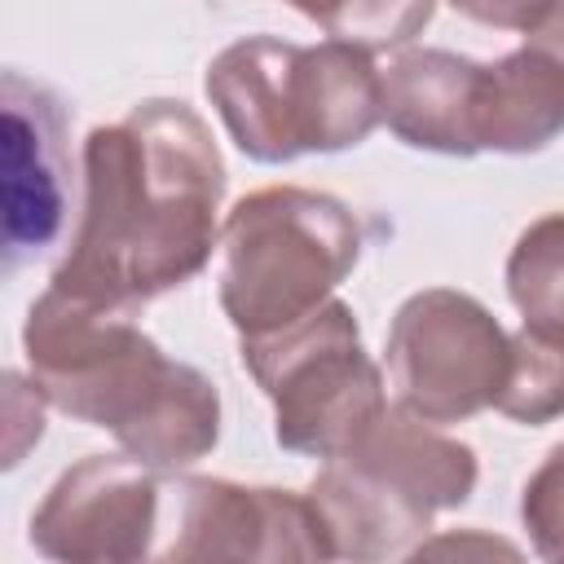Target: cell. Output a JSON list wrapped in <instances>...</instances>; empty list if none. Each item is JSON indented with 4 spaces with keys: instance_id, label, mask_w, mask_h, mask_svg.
<instances>
[{
    "instance_id": "cell-15",
    "label": "cell",
    "mask_w": 564,
    "mask_h": 564,
    "mask_svg": "<svg viewBox=\"0 0 564 564\" xmlns=\"http://www.w3.org/2000/svg\"><path fill=\"white\" fill-rule=\"evenodd\" d=\"M308 22H317L330 40L357 44L366 53L405 48L436 13V0H282Z\"/></svg>"
},
{
    "instance_id": "cell-5",
    "label": "cell",
    "mask_w": 564,
    "mask_h": 564,
    "mask_svg": "<svg viewBox=\"0 0 564 564\" xmlns=\"http://www.w3.org/2000/svg\"><path fill=\"white\" fill-rule=\"evenodd\" d=\"M242 366L273 401V436L291 454L335 458L388 410L357 313L335 295L286 330L242 339Z\"/></svg>"
},
{
    "instance_id": "cell-10",
    "label": "cell",
    "mask_w": 564,
    "mask_h": 564,
    "mask_svg": "<svg viewBox=\"0 0 564 564\" xmlns=\"http://www.w3.org/2000/svg\"><path fill=\"white\" fill-rule=\"evenodd\" d=\"M300 48L278 35H247L220 48L203 75L234 145L256 163H291L304 154L300 137Z\"/></svg>"
},
{
    "instance_id": "cell-8",
    "label": "cell",
    "mask_w": 564,
    "mask_h": 564,
    "mask_svg": "<svg viewBox=\"0 0 564 564\" xmlns=\"http://www.w3.org/2000/svg\"><path fill=\"white\" fill-rule=\"evenodd\" d=\"M159 560H330L308 494L185 476L172 485V529Z\"/></svg>"
},
{
    "instance_id": "cell-1",
    "label": "cell",
    "mask_w": 564,
    "mask_h": 564,
    "mask_svg": "<svg viewBox=\"0 0 564 564\" xmlns=\"http://www.w3.org/2000/svg\"><path fill=\"white\" fill-rule=\"evenodd\" d=\"M225 159L212 128L176 97L137 101L84 137V203L48 286L137 313L185 286L220 242Z\"/></svg>"
},
{
    "instance_id": "cell-19",
    "label": "cell",
    "mask_w": 564,
    "mask_h": 564,
    "mask_svg": "<svg viewBox=\"0 0 564 564\" xmlns=\"http://www.w3.org/2000/svg\"><path fill=\"white\" fill-rule=\"evenodd\" d=\"M524 40H529L533 48L551 53V57L564 66V0H551V4L542 9V18L524 31Z\"/></svg>"
},
{
    "instance_id": "cell-3",
    "label": "cell",
    "mask_w": 564,
    "mask_h": 564,
    "mask_svg": "<svg viewBox=\"0 0 564 564\" xmlns=\"http://www.w3.org/2000/svg\"><path fill=\"white\" fill-rule=\"evenodd\" d=\"M476 449L436 423L388 405L348 449L326 458L308 485L330 560L414 555L432 520L476 489Z\"/></svg>"
},
{
    "instance_id": "cell-16",
    "label": "cell",
    "mask_w": 564,
    "mask_h": 564,
    "mask_svg": "<svg viewBox=\"0 0 564 564\" xmlns=\"http://www.w3.org/2000/svg\"><path fill=\"white\" fill-rule=\"evenodd\" d=\"M516 423H551L564 414V344L520 326L511 335V370L494 401Z\"/></svg>"
},
{
    "instance_id": "cell-13",
    "label": "cell",
    "mask_w": 564,
    "mask_h": 564,
    "mask_svg": "<svg viewBox=\"0 0 564 564\" xmlns=\"http://www.w3.org/2000/svg\"><path fill=\"white\" fill-rule=\"evenodd\" d=\"M564 132V66L529 40L485 62L476 97V141L498 154L546 150Z\"/></svg>"
},
{
    "instance_id": "cell-6",
    "label": "cell",
    "mask_w": 564,
    "mask_h": 564,
    "mask_svg": "<svg viewBox=\"0 0 564 564\" xmlns=\"http://www.w3.org/2000/svg\"><path fill=\"white\" fill-rule=\"evenodd\" d=\"M388 379L397 405L427 423H463L489 410L511 370V335L467 291H414L388 326Z\"/></svg>"
},
{
    "instance_id": "cell-14",
    "label": "cell",
    "mask_w": 564,
    "mask_h": 564,
    "mask_svg": "<svg viewBox=\"0 0 564 564\" xmlns=\"http://www.w3.org/2000/svg\"><path fill=\"white\" fill-rule=\"evenodd\" d=\"M507 295L520 326L564 344V212H546L520 229L507 256Z\"/></svg>"
},
{
    "instance_id": "cell-11",
    "label": "cell",
    "mask_w": 564,
    "mask_h": 564,
    "mask_svg": "<svg viewBox=\"0 0 564 564\" xmlns=\"http://www.w3.org/2000/svg\"><path fill=\"white\" fill-rule=\"evenodd\" d=\"M485 62L449 48H401L383 70V123L397 141L432 154H480L476 97Z\"/></svg>"
},
{
    "instance_id": "cell-17",
    "label": "cell",
    "mask_w": 564,
    "mask_h": 564,
    "mask_svg": "<svg viewBox=\"0 0 564 564\" xmlns=\"http://www.w3.org/2000/svg\"><path fill=\"white\" fill-rule=\"evenodd\" d=\"M520 520L542 560L564 564V441L546 449L538 471L520 489Z\"/></svg>"
},
{
    "instance_id": "cell-7",
    "label": "cell",
    "mask_w": 564,
    "mask_h": 564,
    "mask_svg": "<svg viewBox=\"0 0 564 564\" xmlns=\"http://www.w3.org/2000/svg\"><path fill=\"white\" fill-rule=\"evenodd\" d=\"M163 485L137 454L70 463L31 516V546L66 564H132L154 555Z\"/></svg>"
},
{
    "instance_id": "cell-4",
    "label": "cell",
    "mask_w": 564,
    "mask_h": 564,
    "mask_svg": "<svg viewBox=\"0 0 564 564\" xmlns=\"http://www.w3.org/2000/svg\"><path fill=\"white\" fill-rule=\"evenodd\" d=\"M361 256L344 198L304 185L242 194L216 242V300L238 339L273 335L317 313Z\"/></svg>"
},
{
    "instance_id": "cell-9",
    "label": "cell",
    "mask_w": 564,
    "mask_h": 564,
    "mask_svg": "<svg viewBox=\"0 0 564 564\" xmlns=\"http://www.w3.org/2000/svg\"><path fill=\"white\" fill-rule=\"evenodd\" d=\"M66 106L53 88L4 70V251H44L66 220Z\"/></svg>"
},
{
    "instance_id": "cell-18",
    "label": "cell",
    "mask_w": 564,
    "mask_h": 564,
    "mask_svg": "<svg viewBox=\"0 0 564 564\" xmlns=\"http://www.w3.org/2000/svg\"><path fill=\"white\" fill-rule=\"evenodd\" d=\"M463 18L480 22V26H498V31H529L542 9L551 0H449Z\"/></svg>"
},
{
    "instance_id": "cell-2",
    "label": "cell",
    "mask_w": 564,
    "mask_h": 564,
    "mask_svg": "<svg viewBox=\"0 0 564 564\" xmlns=\"http://www.w3.org/2000/svg\"><path fill=\"white\" fill-rule=\"evenodd\" d=\"M132 317L44 286L22 326L26 370L62 414L106 427L154 471H181L216 449L220 392L203 370L163 357Z\"/></svg>"
},
{
    "instance_id": "cell-12",
    "label": "cell",
    "mask_w": 564,
    "mask_h": 564,
    "mask_svg": "<svg viewBox=\"0 0 564 564\" xmlns=\"http://www.w3.org/2000/svg\"><path fill=\"white\" fill-rule=\"evenodd\" d=\"M383 123V70L357 44L326 40L300 48V137L304 154L361 145Z\"/></svg>"
}]
</instances>
